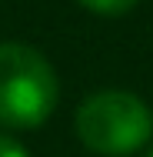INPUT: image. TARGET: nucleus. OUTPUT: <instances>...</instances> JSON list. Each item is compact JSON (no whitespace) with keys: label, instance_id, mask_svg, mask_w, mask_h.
Wrapping results in <instances>:
<instances>
[{"label":"nucleus","instance_id":"5","mask_svg":"<svg viewBox=\"0 0 153 157\" xmlns=\"http://www.w3.org/2000/svg\"><path fill=\"white\" fill-rule=\"evenodd\" d=\"M147 157H153V147H150V151H147Z\"/></svg>","mask_w":153,"mask_h":157},{"label":"nucleus","instance_id":"2","mask_svg":"<svg viewBox=\"0 0 153 157\" xmlns=\"http://www.w3.org/2000/svg\"><path fill=\"white\" fill-rule=\"evenodd\" d=\"M77 134L93 154L126 157L153 134V114L137 94L100 90L77 107Z\"/></svg>","mask_w":153,"mask_h":157},{"label":"nucleus","instance_id":"1","mask_svg":"<svg viewBox=\"0 0 153 157\" xmlns=\"http://www.w3.org/2000/svg\"><path fill=\"white\" fill-rule=\"evenodd\" d=\"M60 84L50 60L27 44H0V124L33 130L57 107Z\"/></svg>","mask_w":153,"mask_h":157},{"label":"nucleus","instance_id":"4","mask_svg":"<svg viewBox=\"0 0 153 157\" xmlns=\"http://www.w3.org/2000/svg\"><path fill=\"white\" fill-rule=\"evenodd\" d=\"M0 157H30V154L24 151V144H17L13 137L0 134Z\"/></svg>","mask_w":153,"mask_h":157},{"label":"nucleus","instance_id":"3","mask_svg":"<svg viewBox=\"0 0 153 157\" xmlns=\"http://www.w3.org/2000/svg\"><path fill=\"white\" fill-rule=\"evenodd\" d=\"M77 3H83L87 10L100 13V17H123V13L133 10L140 0H77Z\"/></svg>","mask_w":153,"mask_h":157}]
</instances>
